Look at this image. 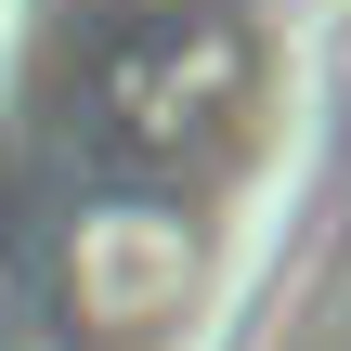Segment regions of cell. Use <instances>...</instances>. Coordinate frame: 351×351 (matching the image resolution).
Listing matches in <instances>:
<instances>
[{"label": "cell", "mask_w": 351, "mask_h": 351, "mask_svg": "<svg viewBox=\"0 0 351 351\" xmlns=\"http://www.w3.org/2000/svg\"><path fill=\"white\" fill-rule=\"evenodd\" d=\"M0 351H65V339H0Z\"/></svg>", "instance_id": "7a4b0ae2"}, {"label": "cell", "mask_w": 351, "mask_h": 351, "mask_svg": "<svg viewBox=\"0 0 351 351\" xmlns=\"http://www.w3.org/2000/svg\"><path fill=\"white\" fill-rule=\"evenodd\" d=\"M0 300H13V274H0Z\"/></svg>", "instance_id": "3957f363"}, {"label": "cell", "mask_w": 351, "mask_h": 351, "mask_svg": "<svg viewBox=\"0 0 351 351\" xmlns=\"http://www.w3.org/2000/svg\"><path fill=\"white\" fill-rule=\"evenodd\" d=\"M65 300L91 339H156L195 300V221L169 195H91L65 221Z\"/></svg>", "instance_id": "6da1fadb"}]
</instances>
